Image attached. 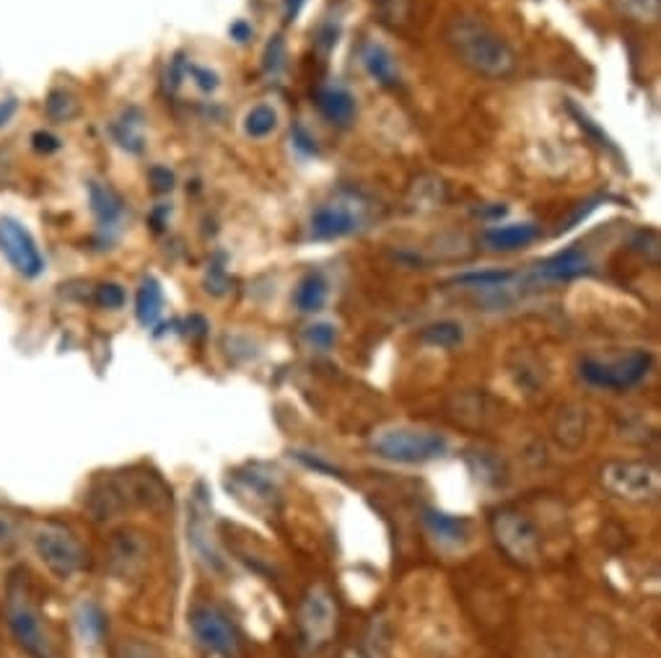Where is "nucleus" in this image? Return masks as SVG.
Instances as JSON below:
<instances>
[{"label": "nucleus", "instance_id": "nucleus-23", "mask_svg": "<svg viewBox=\"0 0 661 658\" xmlns=\"http://www.w3.org/2000/svg\"><path fill=\"white\" fill-rule=\"evenodd\" d=\"M76 625L81 638H84L88 646H99L104 635H107V615H104V609L96 602L78 604Z\"/></svg>", "mask_w": 661, "mask_h": 658}, {"label": "nucleus", "instance_id": "nucleus-25", "mask_svg": "<svg viewBox=\"0 0 661 658\" xmlns=\"http://www.w3.org/2000/svg\"><path fill=\"white\" fill-rule=\"evenodd\" d=\"M420 340L430 348L451 350L465 340V332H462V325H457V321H438V325H430L423 329Z\"/></svg>", "mask_w": 661, "mask_h": 658}, {"label": "nucleus", "instance_id": "nucleus-29", "mask_svg": "<svg viewBox=\"0 0 661 658\" xmlns=\"http://www.w3.org/2000/svg\"><path fill=\"white\" fill-rule=\"evenodd\" d=\"M140 117L138 119H130L125 117L122 123L115 125V136L117 140H120L122 148H130V151H140L143 148V132H140Z\"/></svg>", "mask_w": 661, "mask_h": 658}, {"label": "nucleus", "instance_id": "nucleus-2", "mask_svg": "<svg viewBox=\"0 0 661 658\" xmlns=\"http://www.w3.org/2000/svg\"><path fill=\"white\" fill-rule=\"evenodd\" d=\"M6 623H9L13 640L29 658H57L55 643H52L40 604L34 602L24 571L11 573L9 586H6Z\"/></svg>", "mask_w": 661, "mask_h": 658}, {"label": "nucleus", "instance_id": "nucleus-9", "mask_svg": "<svg viewBox=\"0 0 661 658\" xmlns=\"http://www.w3.org/2000/svg\"><path fill=\"white\" fill-rule=\"evenodd\" d=\"M0 254L24 278H40L44 273V257L32 234L17 219H0Z\"/></svg>", "mask_w": 661, "mask_h": 658}, {"label": "nucleus", "instance_id": "nucleus-13", "mask_svg": "<svg viewBox=\"0 0 661 658\" xmlns=\"http://www.w3.org/2000/svg\"><path fill=\"white\" fill-rule=\"evenodd\" d=\"M363 226V208L353 198L335 200V203L319 205L311 213L309 236L314 242H332V238L351 236Z\"/></svg>", "mask_w": 661, "mask_h": 658}, {"label": "nucleus", "instance_id": "nucleus-24", "mask_svg": "<svg viewBox=\"0 0 661 658\" xmlns=\"http://www.w3.org/2000/svg\"><path fill=\"white\" fill-rule=\"evenodd\" d=\"M163 311V290L159 286V280L146 278L138 288V298H136V314L138 321L143 327H153L159 321Z\"/></svg>", "mask_w": 661, "mask_h": 658}, {"label": "nucleus", "instance_id": "nucleus-6", "mask_svg": "<svg viewBox=\"0 0 661 658\" xmlns=\"http://www.w3.org/2000/svg\"><path fill=\"white\" fill-rule=\"evenodd\" d=\"M653 358L646 350L612 358V361H599V358H584L582 376L586 384L597 389H610V392H628L649 376Z\"/></svg>", "mask_w": 661, "mask_h": 658}, {"label": "nucleus", "instance_id": "nucleus-42", "mask_svg": "<svg viewBox=\"0 0 661 658\" xmlns=\"http://www.w3.org/2000/svg\"><path fill=\"white\" fill-rule=\"evenodd\" d=\"M13 112H17V102L13 99H0V125H6L13 117Z\"/></svg>", "mask_w": 661, "mask_h": 658}, {"label": "nucleus", "instance_id": "nucleus-27", "mask_svg": "<svg viewBox=\"0 0 661 658\" xmlns=\"http://www.w3.org/2000/svg\"><path fill=\"white\" fill-rule=\"evenodd\" d=\"M612 9L630 21L653 24L661 13V0H610Z\"/></svg>", "mask_w": 661, "mask_h": 658}, {"label": "nucleus", "instance_id": "nucleus-11", "mask_svg": "<svg viewBox=\"0 0 661 658\" xmlns=\"http://www.w3.org/2000/svg\"><path fill=\"white\" fill-rule=\"evenodd\" d=\"M109 571L120 581L143 579L148 560H151V542L138 529H122L109 540Z\"/></svg>", "mask_w": 661, "mask_h": 658}, {"label": "nucleus", "instance_id": "nucleus-41", "mask_svg": "<svg viewBox=\"0 0 661 658\" xmlns=\"http://www.w3.org/2000/svg\"><path fill=\"white\" fill-rule=\"evenodd\" d=\"M294 144H296V148H301V151H307V153H317V146H311V144H317V140H311V138L303 136V130L296 132Z\"/></svg>", "mask_w": 661, "mask_h": 658}, {"label": "nucleus", "instance_id": "nucleus-21", "mask_svg": "<svg viewBox=\"0 0 661 658\" xmlns=\"http://www.w3.org/2000/svg\"><path fill=\"white\" fill-rule=\"evenodd\" d=\"M88 192H92V211L96 215V221H99V226L107 231L120 226V221L125 215V205H122L120 194L99 182H92Z\"/></svg>", "mask_w": 661, "mask_h": 658}, {"label": "nucleus", "instance_id": "nucleus-3", "mask_svg": "<svg viewBox=\"0 0 661 658\" xmlns=\"http://www.w3.org/2000/svg\"><path fill=\"white\" fill-rule=\"evenodd\" d=\"M32 544L42 565L61 581L86 571L88 552L84 542L61 521H36L32 527Z\"/></svg>", "mask_w": 661, "mask_h": 658}, {"label": "nucleus", "instance_id": "nucleus-28", "mask_svg": "<svg viewBox=\"0 0 661 658\" xmlns=\"http://www.w3.org/2000/svg\"><path fill=\"white\" fill-rule=\"evenodd\" d=\"M113 658H163V650L148 640L125 638L113 646Z\"/></svg>", "mask_w": 661, "mask_h": 658}, {"label": "nucleus", "instance_id": "nucleus-40", "mask_svg": "<svg viewBox=\"0 0 661 658\" xmlns=\"http://www.w3.org/2000/svg\"><path fill=\"white\" fill-rule=\"evenodd\" d=\"M228 32H232V36H234L236 42H247L249 36L255 34V32H252V26L247 24V21H236V24H232V29H228Z\"/></svg>", "mask_w": 661, "mask_h": 658}, {"label": "nucleus", "instance_id": "nucleus-19", "mask_svg": "<svg viewBox=\"0 0 661 658\" xmlns=\"http://www.w3.org/2000/svg\"><path fill=\"white\" fill-rule=\"evenodd\" d=\"M361 63H363V68H366L369 76L374 78L379 86L397 88L399 81H403V76H399V65H397L395 55H392V52L384 47V44L369 42L366 47L361 50Z\"/></svg>", "mask_w": 661, "mask_h": 658}, {"label": "nucleus", "instance_id": "nucleus-22", "mask_svg": "<svg viewBox=\"0 0 661 658\" xmlns=\"http://www.w3.org/2000/svg\"><path fill=\"white\" fill-rule=\"evenodd\" d=\"M327 298H330V283L322 273H307L294 290L296 309L303 314H317L324 309Z\"/></svg>", "mask_w": 661, "mask_h": 658}, {"label": "nucleus", "instance_id": "nucleus-38", "mask_svg": "<svg viewBox=\"0 0 661 658\" xmlns=\"http://www.w3.org/2000/svg\"><path fill=\"white\" fill-rule=\"evenodd\" d=\"M207 290H213V294H224L226 288V275H224V267L213 265L211 273H207Z\"/></svg>", "mask_w": 661, "mask_h": 658}, {"label": "nucleus", "instance_id": "nucleus-20", "mask_svg": "<svg viewBox=\"0 0 661 658\" xmlns=\"http://www.w3.org/2000/svg\"><path fill=\"white\" fill-rule=\"evenodd\" d=\"M540 229L534 223H507V226H490L482 231V242H486L490 250L499 252H514V250H524L532 242H537Z\"/></svg>", "mask_w": 661, "mask_h": 658}, {"label": "nucleus", "instance_id": "nucleus-39", "mask_svg": "<svg viewBox=\"0 0 661 658\" xmlns=\"http://www.w3.org/2000/svg\"><path fill=\"white\" fill-rule=\"evenodd\" d=\"M34 146L40 148V151H57V148H61V140L57 138H52L50 132H36L34 136Z\"/></svg>", "mask_w": 661, "mask_h": 658}, {"label": "nucleus", "instance_id": "nucleus-43", "mask_svg": "<svg viewBox=\"0 0 661 658\" xmlns=\"http://www.w3.org/2000/svg\"><path fill=\"white\" fill-rule=\"evenodd\" d=\"M303 6H307V0H286V19L296 21V17H299Z\"/></svg>", "mask_w": 661, "mask_h": 658}, {"label": "nucleus", "instance_id": "nucleus-30", "mask_svg": "<svg viewBox=\"0 0 661 658\" xmlns=\"http://www.w3.org/2000/svg\"><path fill=\"white\" fill-rule=\"evenodd\" d=\"M303 340H307L309 346L317 348V350H330L332 346H335L338 332H335V327H332V325H324V321H319V325L307 327V332H303Z\"/></svg>", "mask_w": 661, "mask_h": 658}, {"label": "nucleus", "instance_id": "nucleus-8", "mask_svg": "<svg viewBox=\"0 0 661 658\" xmlns=\"http://www.w3.org/2000/svg\"><path fill=\"white\" fill-rule=\"evenodd\" d=\"M299 630L309 648H322L338 630V602L332 591L317 583L307 591L299 607Z\"/></svg>", "mask_w": 661, "mask_h": 658}, {"label": "nucleus", "instance_id": "nucleus-36", "mask_svg": "<svg viewBox=\"0 0 661 658\" xmlns=\"http://www.w3.org/2000/svg\"><path fill=\"white\" fill-rule=\"evenodd\" d=\"M188 71L192 73V78H195V84L203 88V92H215V88H218V76H215L213 71L200 68V65H188Z\"/></svg>", "mask_w": 661, "mask_h": 658}, {"label": "nucleus", "instance_id": "nucleus-12", "mask_svg": "<svg viewBox=\"0 0 661 658\" xmlns=\"http://www.w3.org/2000/svg\"><path fill=\"white\" fill-rule=\"evenodd\" d=\"M211 516H213V506L211 498H207V490L203 482H198L195 496L190 500V519H188V540L192 544V550L198 552V558L203 560L207 567L213 571H221L224 567V555H221L218 542H215V534L211 529Z\"/></svg>", "mask_w": 661, "mask_h": 658}, {"label": "nucleus", "instance_id": "nucleus-14", "mask_svg": "<svg viewBox=\"0 0 661 658\" xmlns=\"http://www.w3.org/2000/svg\"><path fill=\"white\" fill-rule=\"evenodd\" d=\"M228 490L234 492L236 500H242L249 511L259 516H273L280 506V488L273 477L257 469H236L226 480Z\"/></svg>", "mask_w": 661, "mask_h": 658}, {"label": "nucleus", "instance_id": "nucleus-1", "mask_svg": "<svg viewBox=\"0 0 661 658\" xmlns=\"http://www.w3.org/2000/svg\"><path fill=\"white\" fill-rule=\"evenodd\" d=\"M447 44L465 68L482 78H509L516 71V52L486 21L475 17H455L447 24Z\"/></svg>", "mask_w": 661, "mask_h": 658}, {"label": "nucleus", "instance_id": "nucleus-4", "mask_svg": "<svg viewBox=\"0 0 661 658\" xmlns=\"http://www.w3.org/2000/svg\"><path fill=\"white\" fill-rule=\"evenodd\" d=\"M371 446L379 456L397 465H428L449 452V441L441 433L411 428V425L382 428L371 438Z\"/></svg>", "mask_w": 661, "mask_h": 658}, {"label": "nucleus", "instance_id": "nucleus-33", "mask_svg": "<svg viewBox=\"0 0 661 658\" xmlns=\"http://www.w3.org/2000/svg\"><path fill=\"white\" fill-rule=\"evenodd\" d=\"M47 112L55 119H68L76 115V102H73V96H68L65 92L61 94H52L47 102Z\"/></svg>", "mask_w": 661, "mask_h": 658}, {"label": "nucleus", "instance_id": "nucleus-31", "mask_svg": "<svg viewBox=\"0 0 661 658\" xmlns=\"http://www.w3.org/2000/svg\"><path fill=\"white\" fill-rule=\"evenodd\" d=\"M284 65H286V42L284 36H275L265 50V71L275 76V73L284 71Z\"/></svg>", "mask_w": 661, "mask_h": 658}, {"label": "nucleus", "instance_id": "nucleus-35", "mask_svg": "<svg viewBox=\"0 0 661 658\" xmlns=\"http://www.w3.org/2000/svg\"><path fill=\"white\" fill-rule=\"evenodd\" d=\"M568 109H571V115H574V117L578 119V125H582V127H586V130H589V136H594V138H597V140H599V146H605V148H612V151H615V146L610 144V138H607V136H605V132H601V127H597V125H594V123H591V119H589V115H586V112H582V109H578L574 102H568Z\"/></svg>", "mask_w": 661, "mask_h": 658}, {"label": "nucleus", "instance_id": "nucleus-37", "mask_svg": "<svg viewBox=\"0 0 661 658\" xmlns=\"http://www.w3.org/2000/svg\"><path fill=\"white\" fill-rule=\"evenodd\" d=\"M148 177H151V182L159 192H169L174 187V174L169 169H163V167H153L151 174H148Z\"/></svg>", "mask_w": 661, "mask_h": 658}, {"label": "nucleus", "instance_id": "nucleus-10", "mask_svg": "<svg viewBox=\"0 0 661 658\" xmlns=\"http://www.w3.org/2000/svg\"><path fill=\"white\" fill-rule=\"evenodd\" d=\"M190 627L200 646L215 656L232 658L236 656V650H239V640H236L232 623H228L224 612L213 607V604H198V607L190 612Z\"/></svg>", "mask_w": 661, "mask_h": 658}, {"label": "nucleus", "instance_id": "nucleus-18", "mask_svg": "<svg viewBox=\"0 0 661 658\" xmlns=\"http://www.w3.org/2000/svg\"><path fill=\"white\" fill-rule=\"evenodd\" d=\"M423 523H426L428 534L434 537L444 548H459L470 537V521L459 519V516L436 511V508H426L423 511Z\"/></svg>", "mask_w": 661, "mask_h": 658}, {"label": "nucleus", "instance_id": "nucleus-15", "mask_svg": "<svg viewBox=\"0 0 661 658\" xmlns=\"http://www.w3.org/2000/svg\"><path fill=\"white\" fill-rule=\"evenodd\" d=\"M115 485L120 490L125 508L140 506L151 508V511H161L172 500V490L167 488V482L156 473H148V469H130V473L117 475Z\"/></svg>", "mask_w": 661, "mask_h": 658}, {"label": "nucleus", "instance_id": "nucleus-5", "mask_svg": "<svg viewBox=\"0 0 661 658\" xmlns=\"http://www.w3.org/2000/svg\"><path fill=\"white\" fill-rule=\"evenodd\" d=\"M490 532L499 548L514 560L516 565L532 567L542 558V534L530 516L516 508H501L490 519Z\"/></svg>", "mask_w": 661, "mask_h": 658}, {"label": "nucleus", "instance_id": "nucleus-17", "mask_svg": "<svg viewBox=\"0 0 661 658\" xmlns=\"http://www.w3.org/2000/svg\"><path fill=\"white\" fill-rule=\"evenodd\" d=\"M317 109L327 123L335 127H351L359 115L355 96L343 86H322L317 88Z\"/></svg>", "mask_w": 661, "mask_h": 658}, {"label": "nucleus", "instance_id": "nucleus-7", "mask_svg": "<svg viewBox=\"0 0 661 658\" xmlns=\"http://www.w3.org/2000/svg\"><path fill=\"white\" fill-rule=\"evenodd\" d=\"M599 480L607 492L630 503H646L659 496V469L641 461H607L599 469Z\"/></svg>", "mask_w": 661, "mask_h": 658}, {"label": "nucleus", "instance_id": "nucleus-26", "mask_svg": "<svg viewBox=\"0 0 661 658\" xmlns=\"http://www.w3.org/2000/svg\"><path fill=\"white\" fill-rule=\"evenodd\" d=\"M278 127V112L270 104H257L244 117V132L249 138H267Z\"/></svg>", "mask_w": 661, "mask_h": 658}, {"label": "nucleus", "instance_id": "nucleus-32", "mask_svg": "<svg viewBox=\"0 0 661 658\" xmlns=\"http://www.w3.org/2000/svg\"><path fill=\"white\" fill-rule=\"evenodd\" d=\"M96 304L104 306V309H122L125 304V290L117 283H104V286L96 288Z\"/></svg>", "mask_w": 661, "mask_h": 658}, {"label": "nucleus", "instance_id": "nucleus-16", "mask_svg": "<svg viewBox=\"0 0 661 658\" xmlns=\"http://www.w3.org/2000/svg\"><path fill=\"white\" fill-rule=\"evenodd\" d=\"M591 270V259L582 244L568 246L553 257L542 259L537 267H534V280L542 283H566L574 278H582Z\"/></svg>", "mask_w": 661, "mask_h": 658}, {"label": "nucleus", "instance_id": "nucleus-34", "mask_svg": "<svg viewBox=\"0 0 661 658\" xmlns=\"http://www.w3.org/2000/svg\"><path fill=\"white\" fill-rule=\"evenodd\" d=\"M19 542V523L13 516L0 511V550H11Z\"/></svg>", "mask_w": 661, "mask_h": 658}]
</instances>
